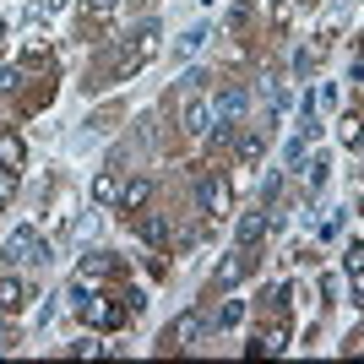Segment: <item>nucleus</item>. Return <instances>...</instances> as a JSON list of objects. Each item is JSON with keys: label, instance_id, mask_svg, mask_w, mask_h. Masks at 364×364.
Returning a JSON list of instances; mask_svg holds the SVG:
<instances>
[{"label": "nucleus", "instance_id": "obj_1", "mask_svg": "<svg viewBox=\"0 0 364 364\" xmlns=\"http://www.w3.org/2000/svg\"><path fill=\"white\" fill-rule=\"evenodd\" d=\"M0 261H6V267H44V261H49V245L38 240V228L22 223L11 240L0 245Z\"/></svg>", "mask_w": 364, "mask_h": 364}, {"label": "nucleus", "instance_id": "obj_2", "mask_svg": "<svg viewBox=\"0 0 364 364\" xmlns=\"http://www.w3.org/2000/svg\"><path fill=\"white\" fill-rule=\"evenodd\" d=\"M245 109H250V87H223V92L213 98V136H218V141L234 136V125H240Z\"/></svg>", "mask_w": 364, "mask_h": 364}, {"label": "nucleus", "instance_id": "obj_3", "mask_svg": "<svg viewBox=\"0 0 364 364\" xmlns=\"http://www.w3.org/2000/svg\"><path fill=\"white\" fill-rule=\"evenodd\" d=\"M256 272V245H234L223 261H218V272H213V289H240L245 277Z\"/></svg>", "mask_w": 364, "mask_h": 364}, {"label": "nucleus", "instance_id": "obj_4", "mask_svg": "<svg viewBox=\"0 0 364 364\" xmlns=\"http://www.w3.org/2000/svg\"><path fill=\"white\" fill-rule=\"evenodd\" d=\"M180 131H191V136L213 131V98H201V87H191L180 98Z\"/></svg>", "mask_w": 364, "mask_h": 364}, {"label": "nucleus", "instance_id": "obj_5", "mask_svg": "<svg viewBox=\"0 0 364 364\" xmlns=\"http://www.w3.org/2000/svg\"><path fill=\"white\" fill-rule=\"evenodd\" d=\"M196 207H201L207 218H228V207H234V196H228V180L207 174V180L196 185Z\"/></svg>", "mask_w": 364, "mask_h": 364}, {"label": "nucleus", "instance_id": "obj_6", "mask_svg": "<svg viewBox=\"0 0 364 364\" xmlns=\"http://www.w3.org/2000/svg\"><path fill=\"white\" fill-rule=\"evenodd\" d=\"M196 332H201V316H196V310H185V316L164 332V343H168V348H191V343H196Z\"/></svg>", "mask_w": 364, "mask_h": 364}, {"label": "nucleus", "instance_id": "obj_7", "mask_svg": "<svg viewBox=\"0 0 364 364\" xmlns=\"http://www.w3.org/2000/svg\"><path fill=\"white\" fill-rule=\"evenodd\" d=\"M22 304H28V283H22V277H0V310L16 316Z\"/></svg>", "mask_w": 364, "mask_h": 364}, {"label": "nucleus", "instance_id": "obj_8", "mask_svg": "<svg viewBox=\"0 0 364 364\" xmlns=\"http://www.w3.org/2000/svg\"><path fill=\"white\" fill-rule=\"evenodd\" d=\"M152 49H158V28H141V33H136V44H125L120 65H141V60L152 55Z\"/></svg>", "mask_w": 364, "mask_h": 364}, {"label": "nucleus", "instance_id": "obj_9", "mask_svg": "<svg viewBox=\"0 0 364 364\" xmlns=\"http://www.w3.org/2000/svg\"><path fill=\"white\" fill-rule=\"evenodd\" d=\"M136 234H141L147 245H168V218H164V213H141V218H136Z\"/></svg>", "mask_w": 364, "mask_h": 364}, {"label": "nucleus", "instance_id": "obj_10", "mask_svg": "<svg viewBox=\"0 0 364 364\" xmlns=\"http://www.w3.org/2000/svg\"><path fill=\"white\" fill-rule=\"evenodd\" d=\"M267 228H272L267 213H245L240 218V245H261V240H267Z\"/></svg>", "mask_w": 364, "mask_h": 364}, {"label": "nucleus", "instance_id": "obj_11", "mask_svg": "<svg viewBox=\"0 0 364 364\" xmlns=\"http://www.w3.org/2000/svg\"><path fill=\"white\" fill-rule=\"evenodd\" d=\"M120 174H98V180H92V201H98V207H109V201H120Z\"/></svg>", "mask_w": 364, "mask_h": 364}, {"label": "nucleus", "instance_id": "obj_12", "mask_svg": "<svg viewBox=\"0 0 364 364\" xmlns=\"http://www.w3.org/2000/svg\"><path fill=\"white\" fill-rule=\"evenodd\" d=\"M261 152H267V125H261V131H250V136H240V164H256Z\"/></svg>", "mask_w": 364, "mask_h": 364}, {"label": "nucleus", "instance_id": "obj_13", "mask_svg": "<svg viewBox=\"0 0 364 364\" xmlns=\"http://www.w3.org/2000/svg\"><path fill=\"white\" fill-rule=\"evenodd\" d=\"M337 141H343V147H364V120L343 114V120H337Z\"/></svg>", "mask_w": 364, "mask_h": 364}, {"label": "nucleus", "instance_id": "obj_14", "mask_svg": "<svg viewBox=\"0 0 364 364\" xmlns=\"http://www.w3.org/2000/svg\"><path fill=\"white\" fill-rule=\"evenodd\" d=\"M125 310H131V304H87V316L98 321V326H114V321H120Z\"/></svg>", "mask_w": 364, "mask_h": 364}, {"label": "nucleus", "instance_id": "obj_15", "mask_svg": "<svg viewBox=\"0 0 364 364\" xmlns=\"http://www.w3.org/2000/svg\"><path fill=\"white\" fill-rule=\"evenodd\" d=\"M147 196H152V185H147V180H131V185H125V191H120L125 213H131V207H141V201H147Z\"/></svg>", "mask_w": 364, "mask_h": 364}, {"label": "nucleus", "instance_id": "obj_16", "mask_svg": "<svg viewBox=\"0 0 364 364\" xmlns=\"http://www.w3.org/2000/svg\"><path fill=\"white\" fill-rule=\"evenodd\" d=\"M283 348H289V332H283V326H272V332L261 337V343H256L250 353H283Z\"/></svg>", "mask_w": 364, "mask_h": 364}, {"label": "nucleus", "instance_id": "obj_17", "mask_svg": "<svg viewBox=\"0 0 364 364\" xmlns=\"http://www.w3.org/2000/svg\"><path fill=\"white\" fill-rule=\"evenodd\" d=\"M104 272H109V256H92V261H82V272H76V283H98Z\"/></svg>", "mask_w": 364, "mask_h": 364}, {"label": "nucleus", "instance_id": "obj_18", "mask_svg": "<svg viewBox=\"0 0 364 364\" xmlns=\"http://www.w3.org/2000/svg\"><path fill=\"white\" fill-rule=\"evenodd\" d=\"M0 164H6V168H22V141H16V136H0Z\"/></svg>", "mask_w": 364, "mask_h": 364}, {"label": "nucleus", "instance_id": "obj_19", "mask_svg": "<svg viewBox=\"0 0 364 364\" xmlns=\"http://www.w3.org/2000/svg\"><path fill=\"white\" fill-rule=\"evenodd\" d=\"M240 321H245V304L240 299H228L223 310H218V326H223V332H228V326H240Z\"/></svg>", "mask_w": 364, "mask_h": 364}, {"label": "nucleus", "instance_id": "obj_20", "mask_svg": "<svg viewBox=\"0 0 364 364\" xmlns=\"http://www.w3.org/2000/svg\"><path fill=\"white\" fill-rule=\"evenodd\" d=\"M201 44H207V28H191V33L180 38V55H196Z\"/></svg>", "mask_w": 364, "mask_h": 364}, {"label": "nucleus", "instance_id": "obj_21", "mask_svg": "<svg viewBox=\"0 0 364 364\" xmlns=\"http://www.w3.org/2000/svg\"><path fill=\"white\" fill-rule=\"evenodd\" d=\"M11 196H16V168L0 164V201H11Z\"/></svg>", "mask_w": 364, "mask_h": 364}, {"label": "nucleus", "instance_id": "obj_22", "mask_svg": "<svg viewBox=\"0 0 364 364\" xmlns=\"http://www.w3.org/2000/svg\"><path fill=\"white\" fill-rule=\"evenodd\" d=\"M304 141H310V136H294V141H289V152H283V158H289V168L304 164Z\"/></svg>", "mask_w": 364, "mask_h": 364}, {"label": "nucleus", "instance_id": "obj_23", "mask_svg": "<svg viewBox=\"0 0 364 364\" xmlns=\"http://www.w3.org/2000/svg\"><path fill=\"white\" fill-rule=\"evenodd\" d=\"M348 289H353V304H364V267H348Z\"/></svg>", "mask_w": 364, "mask_h": 364}, {"label": "nucleus", "instance_id": "obj_24", "mask_svg": "<svg viewBox=\"0 0 364 364\" xmlns=\"http://www.w3.org/2000/svg\"><path fill=\"white\" fill-rule=\"evenodd\" d=\"M114 6H120V0H87V11H92V16H114Z\"/></svg>", "mask_w": 364, "mask_h": 364}, {"label": "nucleus", "instance_id": "obj_25", "mask_svg": "<svg viewBox=\"0 0 364 364\" xmlns=\"http://www.w3.org/2000/svg\"><path fill=\"white\" fill-rule=\"evenodd\" d=\"M348 267H364V245H359V250H353V256H348Z\"/></svg>", "mask_w": 364, "mask_h": 364}, {"label": "nucleus", "instance_id": "obj_26", "mask_svg": "<svg viewBox=\"0 0 364 364\" xmlns=\"http://www.w3.org/2000/svg\"><path fill=\"white\" fill-rule=\"evenodd\" d=\"M0 87H11V65H0Z\"/></svg>", "mask_w": 364, "mask_h": 364}, {"label": "nucleus", "instance_id": "obj_27", "mask_svg": "<svg viewBox=\"0 0 364 364\" xmlns=\"http://www.w3.org/2000/svg\"><path fill=\"white\" fill-rule=\"evenodd\" d=\"M353 76H359V82H364V60H359V65H353Z\"/></svg>", "mask_w": 364, "mask_h": 364}, {"label": "nucleus", "instance_id": "obj_28", "mask_svg": "<svg viewBox=\"0 0 364 364\" xmlns=\"http://www.w3.org/2000/svg\"><path fill=\"white\" fill-rule=\"evenodd\" d=\"M0 38H6V22H0Z\"/></svg>", "mask_w": 364, "mask_h": 364}]
</instances>
